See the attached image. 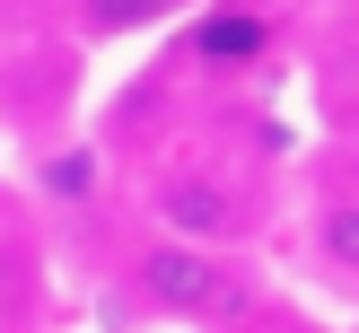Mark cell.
Listing matches in <instances>:
<instances>
[{
  "label": "cell",
  "instance_id": "obj_1",
  "mask_svg": "<svg viewBox=\"0 0 359 333\" xmlns=\"http://www.w3.org/2000/svg\"><path fill=\"white\" fill-rule=\"evenodd\" d=\"M132 280H140V298L167 307V315H237L245 307V272H237V263L202 254V245H167V237L140 245Z\"/></svg>",
  "mask_w": 359,
  "mask_h": 333
},
{
  "label": "cell",
  "instance_id": "obj_2",
  "mask_svg": "<svg viewBox=\"0 0 359 333\" xmlns=\"http://www.w3.org/2000/svg\"><path fill=\"white\" fill-rule=\"evenodd\" d=\"M158 228H167V245L219 254V245L245 237V202L219 184V175H167V184H158Z\"/></svg>",
  "mask_w": 359,
  "mask_h": 333
},
{
  "label": "cell",
  "instance_id": "obj_3",
  "mask_svg": "<svg viewBox=\"0 0 359 333\" xmlns=\"http://www.w3.org/2000/svg\"><path fill=\"white\" fill-rule=\"evenodd\" d=\"M193 44H202L210 70H255L263 53H272V18H255V9H210Z\"/></svg>",
  "mask_w": 359,
  "mask_h": 333
},
{
  "label": "cell",
  "instance_id": "obj_4",
  "mask_svg": "<svg viewBox=\"0 0 359 333\" xmlns=\"http://www.w3.org/2000/svg\"><path fill=\"white\" fill-rule=\"evenodd\" d=\"M325 263H333V272H351V263H359V219H351V202L325 210Z\"/></svg>",
  "mask_w": 359,
  "mask_h": 333
},
{
  "label": "cell",
  "instance_id": "obj_5",
  "mask_svg": "<svg viewBox=\"0 0 359 333\" xmlns=\"http://www.w3.org/2000/svg\"><path fill=\"white\" fill-rule=\"evenodd\" d=\"M27 272H35V263H27V245H9V237H0V315L27 298Z\"/></svg>",
  "mask_w": 359,
  "mask_h": 333
},
{
  "label": "cell",
  "instance_id": "obj_6",
  "mask_svg": "<svg viewBox=\"0 0 359 333\" xmlns=\"http://www.w3.org/2000/svg\"><path fill=\"white\" fill-rule=\"evenodd\" d=\"M97 184V167H88V149L79 158H53V193H88Z\"/></svg>",
  "mask_w": 359,
  "mask_h": 333
}]
</instances>
